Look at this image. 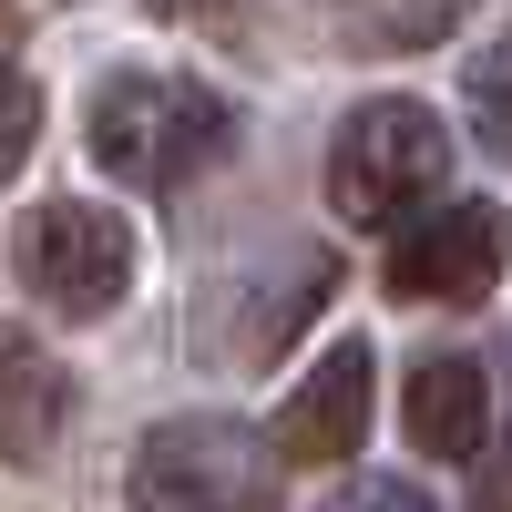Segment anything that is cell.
I'll return each mask as SVG.
<instances>
[{"instance_id": "6da1fadb", "label": "cell", "mask_w": 512, "mask_h": 512, "mask_svg": "<svg viewBox=\"0 0 512 512\" xmlns=\"http://www.w3.org/2000/svg\"><path fill=\"white\" fill-rule=\"evenodd\" d=\"M226 134H236V103L195 72H113V82H93V164L144 185V195L205 175L226 154Z\"/></svg>"}, {"instance_id": "7a4b0ae2", "label": "cell", "mask_w": 512, "mask_h": 512, "mask_svg": "<svg viewBox=\"0 0 512 512\" xmlns=\"http://www.w3.org/2000/svg\"><path fill=\"white\" fill-rule=\"evenodd\" d=\"M441 175H451V134H441V113L410 103V93L359 103L349 123H338V144H328V205L349 226L420 216V205L441 195Z\"/></svg>"}, {"instance_id": "3957f363", "label": "cell", "mask_w": 512, "mask_h": 512, "mask_svg": "<svg viewBox=\"0 0 512 512\" xmlns=\"http://www.w3.org/2000/svg\"><path fill=\"white\" fill-rule=\"evenodd\" d=\"M134 512H277V451L226 410L154 420L134 441Z\"/></svg>"}, {"instance_id": "277c9868", "label": "cell", "mask_w": 512, "mask_h": 512, "mask_svg": "<svg viewBox=\"0 0 512 512\" xmlns=\"http://www.w3.org/2000/svg\"><path fill=\"white\" fill-rule=\"evenodd\" d=\"M21 277H31V297H52L62 318H103V308H123V287H134V236H123V216L62 195V205H41L21 226Z\"/></svg>"}, {"instance_id": "5b68a950", "label": "cell", "mask_w": 512, "mask_h": 512, "mask_svg": "<svg viewBox=\"0 0 512 512\" xmlns=\"http://www.w3.org/2000/svg\"><path fill=\"white\" fill-rule=\"evenodd\" d=\"M502 277V216L492 205H441L390 246V297L400 308H482Z\"/></svg>"}, {"instance_id": "8992f818", "label": "cell", "mask_w": 512, "mask_h": 512, "mask_svg": "<svg viewBox=\"0 0 512 512\" xmlns=\"http://www.w3.org/2000/svg\"><path fill=\"white\" fill-rule=\"evenodd\" d=\"M369 441V338H338V349L297 379V400L277 410V461H359Z\"/></svg>"}, {"instance_id": "52a82bcc", "label": "cell", "mask_w": 512, "mask_h": 512, "mask_svg": "<svg viewBox=\"0 0 512 512\" xmlns=\"http://www.w3.org/2000/svg\"><path fill=\"white\" fill-rule=\"evenodd\" d=\"M410 441L431 451V461H482V431H492V390H482V369L472 359H420L410 369Z\"/></svg>"}, {"instance_id": "ba28073f", "label": "cell", "mask_w": 512, "mask_h": 512, "mask_svg": "<svg viewBox=\"0 0 512 512\" xmlns=\"http://www.w3.org/2000/svg\"><path fill=\"white\" fill-rule=\"evenodd\" d=\"M62 420H72L62 369L41 359L21 328H0V461H41L62 441Z\"/></svg>"}, {"instance_id": "9c48e42d", "label": "cell", "mask_w": 512, "mask_h": 512, "mask_svg": "<svg viewBox=\"0 0 512 512\" xmlns=\"http://www.w3.org/2000/svg\"><path fill=\"white\" fill-rule=\"evenodd\" d=\"M31 144H41V93H31L11 62H0V185L31 164Z\"/></svg>"}, {"instance_id": "30bf717a", "label": "cell", "mask_w": 512, "mask_h": 512, "mask_svg": "<svg viewBox=\"0 0 512 512\" xmlns=\"http://www.w3.org/2000/svg\"><path fill=\"white\" fill-rule=\"evenodd\" d=\"M318 512H431V492H420V482H379V472H359V482H338Z\"/></svg>"}, {"instance_id": "8fae6325", "label": "cell", "mask_w": 512, "mask_h": 512, "mask_svg": "<svg viewBox=\"0 0 512 512\" xmlns=\"http://www.w3.org/2000/svg\"><path fill=\"white\" fill-rule=\"evenodd\" d=\"M472 113H482V144H502V62H472Z\"/></svg>"}, {"instance_id": "7c38bea8", "label": "cell", "mask_w": 512, "mask_h": 512, "mask_svg": "<svg viewBox=\"0 0 512 512\" xmlns=\"http://www.w3.org/2000/svg\"><path fill=\"white\" fill-rule=\"evenodd\" d=\"M11 41H21V0H0V52H11Z\"/></svg>"}]
</instances>
